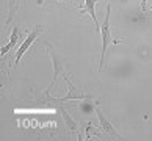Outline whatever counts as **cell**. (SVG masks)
<instances>
[{"label": "cell", "mask_w": 152, "mask_h": 141, "mask_svg": "<svg viewBox=\"0 0 152 141\" xmlns=\"http://www.w3.org/2000/svg\"><path fill=\"white\" fill-rule=\"evenodd\" d=\"M110 14H111V5L107 3V9H105V18L100 24V39H102V50H100V60H99V72H102L104 67V61H105V53H107V47L110 44H118L119 41H116L111 35V27H110Z\"/></svg>", "instance_id": "6da1fadb"}, {"label": "cell", "mask_w": 152, "mask_h": 141, "mask_svg": "<svg viewBox=\"0 0 152 141\" xmlns=\"http://www.w3.org/2000/svg\"><path fill=\"white\" fill-rule=\"evenodd\" d=\"M46 47L49 50V55H50V60H52V67H53V74H52V80H50L49 86L46 88V93H44V96L46 97H49L50 96V89H52V86L55 83H57V78L60 75L64 74V64H66V58L63 53H60V50L52 46L50 42H46Z\"/></svg>", "instance_id": "7a4b0ae2"}, {"label": "cell", "mask_w": 152, "mask_h": 141, "mask_svg": "<svg viewBox=\"0 0 152 141\" xmlns=\"http://www.w3.org/2000/svg\"><path fill=\"white\" fill-rule=\"evenodd\" d=\"M63 80H64L66 86H67V91H66V94L63 96V97H50L49 96L47 100H50L52 104H64V102H67V100H89V99H93L91 94H85L80 86H75L66 74H63Z\"/></svg>", "instance_id": "3957f363"}, {"label": "cell", "mask_w": 152, "mask_h": 141, "mask_svg": "<svg viewBox=\"0 0 152 141\" xmlns=\"http://www.w3.org/2000/svg\"><path fill=\"white\" fill-rule=\"evenodd\" d=\"M42 28H44V25H35L31 28V30L28 31V35H27V38H25V41L20 44V47L18 49V52H16V55H14V61H13V69H16L18 67V64L20 63V60H22V56H24L25 53H27V50H28L30 47H31V44L36 41V39L39 38V35H41V31H42Z\"/></svg>", "instance_id": "277c9868"}, {"label": "cell", "mask_w": 152, "mask_h": 141, "mask_svg": "<svg viewBox=\"0 0 152 141\" xmlns=\"http://www.w3.org/2000/svg\"><path fill=\"white\" fill-rule=\"evenodd\" d=\"M94 111H96V115H97V119H99V130L105 133V135H108V137L111 138H115V140H122V135L121 133H118V130L115 129V126L111 124V121L104 115V111L100 110V107L96 104L94 107Z\"/></svg>", "instance_id": "5b68a950"}, {"label": "cell", "mask_w": 152, "mask_h": 141, "mask_svg": "<svg viewBox=\"0 0 152 141\" xmlns=\"http://www.w3.org/2000/svg\"><path fill=\"white\" fill-rule=\"evenodd\" d=\"M55 107H57V110L60 111L61 118H63L67 132H69V133H77L78 140L82 141V140H83V138H82V133H80V126H82V124H78V122L74 119V118H72L69 113H67V111L63 108V104H55Z\"/></svg>", "instance_id": "8992f818"}, {"label": "cell", "mask_w": 152, "mask_h": 141, "mask_svg": "<svg viewBox=\"0 0 152 141\" xmlns=\"http://www.w3.org/2000/svg\"><path fill=\"white\" fill-rule=\"evenodd\" d=\"M99 3V0H85L83 2V5L80 7V14L78 16H82V14H88L89 18H91L93 20V24H94V28H96V31H100V22L97 19V16H96V5Z\"/></svg>", "instance_id": "52a82bcc"}, {"label": "cell", "mask_w": 152, "mask_h": 141, "mask_svg": "<svg viewBox=\"0 0 152 141\" xmlns=\"http://www.w3.org/2000/svg\"><path fill=\"white\" fill-rule=\"evenodd\" d=\"M18 39H19V28L14 25L13 28V31H11V35H10V39H8V42L5 44V46L0 47V56H5L10 50H13L14 46L18 44Z\"/></svg>", "instance_id": "ba28073f"}, {"label": "cell", "mask_w": 152, "mask_h": 141, "mask_svg": "<svg viewBox=\"0 0 152 141\" xmlns=\"http://www.w3.org/2000/svg\"><path fill=\"white\" fill-rule=\"evenodd\" d=\"M22 0H8V16H7V20H5V25H10L11 20H13L14 14H16V9H18V5Z\"/></svg>", "instance_id": "9c48e42d"}, {"label": "cell", "mask_w": 152, "mask_h": 141, "mask_svg": "<svg viewBox=\"0 0 152 141\" xmlns=\"http://www.w3.org/2000/svg\"><path fill=\"white\" fill-rule=\"evenodd\" d=\"M140 7H141V13H148V0H141V3H140Z\"/></svg>", "instance_id": "30bf717a"}, {"label": "cell", "mask_w": 152, "mask_h": 141, "mask_svg": "<svg viewBox=\"0 0 152 141\" xmlns=\"http://www.w3.org/2000/svg\"><path fill=\"white\" fill-rule=\"evenodd\" d=\"M42 2H44V0H38V3H39V5H41ZM61 2H63V0H61Z\"/></svg>", "instance_id": "8fae6325"}, {"label": "cell", "mask_w": 152, "mask_h": 141, "mask_svg": "<svg viewBox=\"0 0 152 141\" xmlns=\"http://www.w3.org/2000/svg\"><path fill=\"white\" fill-rule=\"evenodd\" d=\"M149 9H151V11H152V5H151V8H149Z\"/></svg>", "instance_id": "7c38bea8"}]
</instances>
